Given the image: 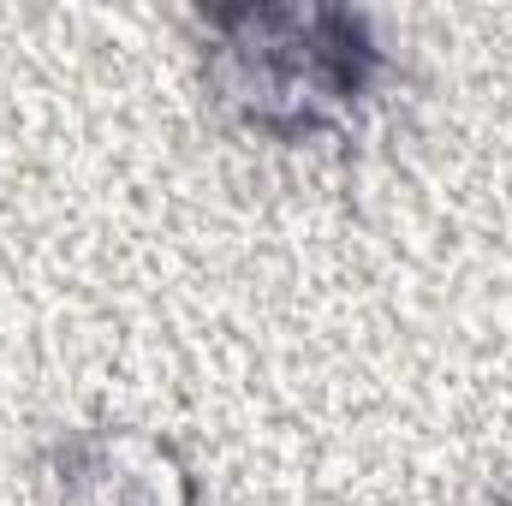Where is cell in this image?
Masks as SVG:
<instances>
[{
  "label": "cell",
  "mask_w": 512,
  "mask_h": 506,
  "mask_svg": "<svg viewBox=\"0 0 512 506\" xmlns=\"http://www.w3.org/2000/svg\"><path fill=\"white\" fill-rule=\"evenodd\" d=\"M191 48L209 108L280 149L352 143L393 78L376 24L352 6H197Z\"/></svg>",
  "instance_id": "cell-1"
},
{
  "label": "cell",
  "mask_w": 512,
  "mask_h": 506,
  "mask_svg": "<svg viewBox=\"0 0 512 506\" xmlns=\"http://www.w3.org/2000/svg\"><path fill=\"white\" fill-rule=\"evenodd\" d=\"M66 506H203V483L179 441L131 423H90L48 441Z\"/></svg>",
  "instance_id": "cell-2"
},
{
  "label": "cell",
  "mask_w": 512,
  "mask_h": 506,
  "mask_svg": "<svg viewBox=\"0 0 512 506\" xmlns=\"http://www.w3.org/2000/svg\"><path fill=\"white\" fill-rule=\"evenodd\" d=\"M483 506H512V483H501V489H489V495H483Z\"/></svg>",
  "instance_id": "cell-3"
}]
</instances>
